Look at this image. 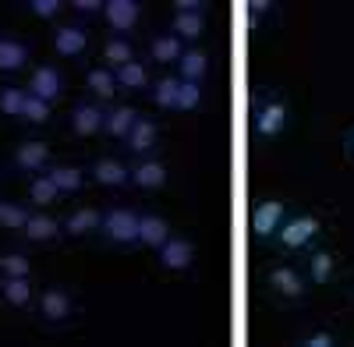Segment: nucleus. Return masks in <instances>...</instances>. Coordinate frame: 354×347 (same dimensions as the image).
<instances>
[{
	"mask_svg": "<svg viewBox=\"0 0 354 347\" xmlns=\"http://www.w3.org/2000/svg\"><path fill=\"white\" fill-rule=\"evenodd\" d=\"M290 118H294L290 100L280 89H273V85H259L252 96V135L266 142V146H273L277 138L287 135Z\"/></svg>",
	"mask_w": 354,
	"mask_h": 347,
	"instance_id": "f257e3e1",
	"label": "nucleus"
},
{
	"mask_svg": "<svg viewBox=\"0 0 354 347\" xmlns=\"http://www.w3.org/2000/svg\"><path fill=\"white\" fill-rule=\"evenodd\" d=\"M322 234H326V223H322V216L315 209H298V213L290 209L287 220L280 223V230L273 234L270 248L277 255H301L312 245H319Z\"/></svg>",
	"mask_w": 354,
	"mask_h": 347,
	"instance_id": "f03ea898",
	"label": "nucleus"
},
{
	"mask_svg": "<svg viewBox=\"0 0 354 347\" xmlns=\"http://www.w3.org/2000/svg\"><path fill=\"white\" fill-rule=\"evenodd\" d=\"M262 291L277 305H301L312 291V283L298 263H277L262 273Z\"/></svg>",
	"mask_w": 354,
	"mask_h": 347,
	"instance_id": "7ed1b4c3",
	"label": "nucleus"
},
{
	"mask_svg": "<svg viewBox=\"0 0 354 347\" xmlns=\"http://www.w3.org/2000/svg\"><path fill=\"white\" fill-rule=\"evenodd\" d=\"M96 238L110 248H138V209L131 206H110L103 209V220H100V230Z\"/></svg>",
	"mask_w": 354,
	"mask_h": 347,
	"instance_id": "20e7f679",
	"label": "nucleus"
},
{
	"mask_svg": "<svg viewBox=\"0 0 354 347\" xmlns=\"http://www.w3.org/2000/svg\"><path fill=\"white\" fill-rule=\"evenodd\" d=\"M290 213V198L283 195H262L252 206V241L255 245H270L273 234L280 230V223Z\"/></svg>",
	"mask_w": 354,
	"mask_h": 347,
	"instance_id": "39448f33",
	"label": "nucleus"
},
{
	"mask_svg": "<svg viewBox=\"0 0 354 347\" xmlns=\"http://www.w3.org/2000/svg\"><path fill=\"white\" fill-rule=\"evenodd\" d=\"M36 315L39 323L50 330H64L75 315H78V301L68 287H46V291L36 298Z\"/></svg>",
	"mask_w": 354,
	"mask_h": 347,
	"instance_id": "423d86ee",
	"label": "nucleus"
},
{
	"mask_svg": "<svg viewBox=\"0 0 354 347\" xmlns=\"http://www.w3.org/2000/svg\"><path fill=\"white\" fill-rule=\"evenodd\" d=\"M301 270L312 287H330L340 276V255L326 245H312L308 252H301Z\"/></svg>",
	"mask_w": 354,
	"mask_h": 347,
	"instance_id": "0eeeda50",
	"label": "nucleus"
},
{
	"mask_svg": "<svg viewBox=\"0 0 354 347\" xmlns=\"http://www.w3.org/2000/svg\"><path fill=\"white\" fill-rule=\"evenodd\" d=\"M195 241L192 238H185V234H170L160 248H156V266L163 270V273H170V276H181V273H188L192 266H195Z\"/></svg>",
	"mask_w": 354,
	"mask_h": 347,
	"instance_id": "6e6552de",
	"label": "nucleus"
},
{
	"mask_svg": "<svg viewBox=\"0 0 354 347\" xmlns=\"http://www.w3.org/2000/svg\"><path fill=\"white\" fill-rule=\"evenodd\" d=\"M88 43H93V32H88V25L82 21H57L53 32H50V46L57 57H68V61H78L85 57Z\"/></svg>",
	"mask_w": 354,
	"mask_h": 347,
	"instance_id": "1a4fd4ad",
	"label": "nucleus"
},
{
	"mask_svg": "<svg viewBox=\"0 0 354 347\" xmlns=\"http://www.w3.org/2000/svg\"><path fill=\"white\" fill-rule=\"evenodd\" d=\"M145 8L142 0H106L103 4V21L110 25V36H131L142 25Z\"/></svg>",
	"mask_w": 354,
	"mask_h": 347,
	"instance_id": "9d476101",
	"label": "nucleus"
},
{
	"mask_svg": "<svg viewBox=\"0 0 354 347\" xmlns=\"http://www.w3.org/2000/svg\"><path fill=\"white\" fill-rule=\"evenodd\" d=\"M167 181H170V163L163 160V156H138L135 163H131V188L135 191H160V188H167Z\"/></svg>",
	"mask_w": 354,
	"mask_h": 347,
	"instance_id": "9b49d317",
	"label": "nucleus"
},
{
	"mask_svg": "<svg viewBox=\"0 0 354 347\" xmlns=\"http://www.w3.org/2000/svg\"><path fill=\"white\" fill-rule=\"evenodd\" d=\"M25 93H32V96H39V100H46V103L53 106V103L64 100L68 78H64V71H57V64H36L32 75H28Z\"/></svg>",
	"mask_w": 354,
	"mask_h": 347,
	"instance_id": "f8f14e48",
	"label": "nucleus"
},
{
	"mask_svg": "<svg viewBox=\"0 0 354 347\" xmlns=\"http://www.w3.org/2000/svg\"><path fill=\"white\" fill-rule=\"evenodd\" d=\"M88 181L106 191L131 188V163H124L121 156H96L93 167H88Z\"/></svg>",
	"mask_w": 354,
	"mask_h": 347,
	"instance_id": "ddd939ff",
	"label": "nucleus"
},
{
	"mask_svg": "<svg viewBox=\"0 0 354 347\" xmlns=\"http://www.w3.org/2000/svg\"><path fill=\"white\" fill-rule=\"evenodd\" d=\"M103 113H106V103L88 96V100H78L71 106L68 124H71V131L78 138H96V135H103Z\"/></svg>",
	"mask_w": 354,
	"mask_h": 347,
	"instance_id": "4468645a",
	"label": "nucleus"
},
{
	"mask_svg": "<svg viewBox=\"0 0 354 347\" xmlns=\"http://www.w3.org/2000/svg\"><path fill=\"white\" fill-rule=\"evenodd\" d=\"M138 118H142V110H138L135 103L113 100V103H106V113H103V135H106L110 142H124Z\"/></svg>",
	"mask_w": 354,
	"mask_h": 347,
	"instance_id": "2eb2a0df",
	"label": "nucleus"
},
{
	"mask_svg": "<svg viewBox=\"0 0 354 347\" xmlns=\"http://www.w3.org/2000/svg\"><path fill=\"white\" fill-rule=\"evenodd\" d=\"M11 163H15V170L18 174H43L50 163H53V153H50V146L43 138H25V142H18L15 146V156H11Z\"/></svg>",
	"mask_w": 354,
	"mask_h": 347,
	"instance_id": "dca6fc26",
	"label": "nucleus"
},
{
	"mask_svg": "<svg viewBox=\"0 0 354 347\" xmlns=\"http://www.w3.org/2000/svg\"><path fill=\"white\" fill-rule=\"evenodd\" d=\"M124 149L135 160L138 156H153L160 149V121L149 118V113H142V118L135 121V128L128 131V138H124Z\"/></svg>",
	"mask_w": 354,
	"mask_h": 347,
	"instance_id": "f3484780",
	"label": "nucleus"
},
{
	"mask_svg": "<svg viewBox=\"0 0 354 347\" xmlns=\"http://www.w3.org/2000/svg\"><path fill=\"white\" fill-rule=\"evenodd\" d=\"M174 75L181 78V82H195V85H205L213 75V53L205 50V46H185L181 53V61H177Z\"/></svg>",
	"mask_w": 354,
	"mask_h": 347,
	"instance_id": "a211bd4d",
	"label": "nucleus"
},
{
	"mask_svg": "<svg viewBox=\"0 0 354 347\" xmlns=\"http://www.w3.org/2000/svg\"><path fill=\"white\" fill-rule=\"evenodd\" d=\"M113 78H117V93H124V96H145V93H149V85H153V64L135 57V61H128L124 68H117Z\"/></svg>",
	"mask_w": 354,
	"mask_h": 347,
	"instance_id": "6ab92c4d",
	"label": "nucleus"
},
{
	"mask_svg": "<svg viewBox=\"0 0 354 347\" xmlns=\"http://www.w3.org/2000/svg\"><path fill=\"white\" fill-rule=\"evenodd\" d=\"M181 53H185V43H181V39H177V36L170 32V28H167V32L149 36V46H145V61L156 64V68L174 71V68H177V61H181Z\"/></svg>",
	"mask_w": 354,
	"mask_h": 347,
	"instance_id": "aec40b11",
	"label": "nucleus"
},
{
	"mask_svg": "<svg viewBox=\"0 0 354 347\" xmlns=\"http://www.w3.org/2000/svg\"><path fill=\"white\" fill-rule=\"evenodd\" d=\"M170 234H174V227H170V220L163 213H156V209H142L138 213V248L156 252Z\"/></svg>",
	"mask_w": 354,
	"mask_h": 347,
	"instance_id": "412c9836",
	"label": "nucleus"
},
{
	"mask_svg": "<svg viewBox=\"0 0 354 347\" xmlns=\"http://www.w3.org/2000/svg\"><path fill=\"white\" fill-rule=\"evenodd\" d=\"M43 174L53 181V188L61 191V198H71V195H78L88 185V170L78 167V163H50Z\"/></svg>",
	"mask_w": 354,
	"mask_h": 347,
	"instance_id": "4be33fe9",
	"label": "nucleus"
},
{
	"mask_svg": "<svg viewBox=\"0 0 354 347\" xmlns=\"http://www.w3.org/2000/svg\"><path fill=\"white\" fill-rule=\"evenodd\" d=\"M0 301L15 312H28L36 305V287L32 276H0Z\"/></svg>",
	"mask_w": 354,
	"mask_h": 347,
	"instance_id": "5701e85b",
	"label": "nucleus"
},
{
	"mask_svg": "<svg viewBox=\"0 0 354 347\" xmlns=\"http://www.w3.org/2000/svg\"><path fill=\"white\" fill-rule=\"evenodd\" d=\"M100 220H103V209H96V206H75V209L61 220L64 238H75V241H82V238H96Z\"/></svg>",
	"mask_w": 354,
	"mask_h": 347,
	"instance_id": "b1692460",
	"label": "nucleus"
},
{
	"mask_svg": "<svg viewBox=\"0 0 354 347\" xmlns=\"http://www.w3.org/2000/svg\"><path fill=\"white\" fill-rule=\"evenodd\" d=\"M18 234H21L28 245H53V241L64 238V227H61V220L50 216V213H32Z\"/></svg>",
	"mask_w": 354,
	"mask_h": 347,
	"instance_id": "393cba45",
	"label": "nucleus"
},
{
	"mask_svg": "<svg viewBox=\"0 0 354 347\" xmlns=\"http://www.w3.org/2000/svg\"><path fill=\"white\" fill-rule=\"evenodd\" d=\"M205 28H209V15H170V32L185 46H202Z\"/></svg>",
	"mask_w": 354,
	"mask_h": 347,
	"instance_id": "a878e982",
	"label": "nucleus"
},
{
	"mask_svg": "<svg viewBox=\"0 0 354 347\" xmlns=\"http://www.w3.org/2000/svg\"><path fill=\"white\" fill-rule=\"evenodd\" d=\"M135 43H131V36H106L103 39V46H100V64L103 68H110V71H117V68H124L128 61H135Z\"/></svg>",
	"mask_w": 354,
	"mask_h": 347,
	"instance_id": "bb28decb",
	"label": "nucleus"
},
{
	"mask_svg": "<svg viewBox=\"0 0 354 347\" xmlns=\"http://www.w3.org/2000/svg\"><path fill=\"white\" fill-rule=\"evenodd\" d=\"M177 89H181V78H177L174 71H163V75H156L153 78V85H149V103L160 110V113H174V103H177Z\"/></svg>",
	"mask_w": 354,
	"mask_h": 347,
	"instance_id": "cd10ccee",
	"label": "nucleus"
},
{
	"mask_svg": "<svg viewBox=\"0 0 354 347\" xmlns=\"http://www.w3.org/2000/svg\"><path fill=\"white\" fill-rule=\"evenodd\" d=\"M25 64H28V43L11 32H0V75H15Z\"/></svg>",
	"mask_w": 354,
	"mask_h": 347,
	"instance_id": "c85d7f7f",
	"label": "nucleus"
},
{
	"mask_svg": "<svg viewBox=\"0 0 354 347\" xmlns=\"http://www.w3.org/2000/svg\"><path fill=\"white\" fill-rule=\"evenodd\" d=\"M85 89L93 93V100H100V103H113L117 96V78H113V71L110 68H103V64H93V68H85Z\"/></svg>",
	"mask_w": 354,
	"mask_h": 347,
	"instance_id": "c756f323",
	"label": "nucleus"
},
{
	"mask_svg": "<svg viewBox=\"0 0 354 347\" xmlns=\"http://www.w3.org/2000/svg\"><path fill=\"white\" fill-rule=\"evenodd\" d=\"M25 198H28V206H36V209H50L61 202V191L53 188V181L46 174H32V178L25 181Z\"/></svg>",
	"mask_w": 354,
	"mask_h": 347,
	"instance_id": "7c9ffc66",
	"label": "nucleus"
},
{
	"mask_svg": "<svg viewBox=\"0 0 354 347\" xmlns=\"http://www.w3.org/2000/svg\"><path fill=\"white\" fill-rule=\"evenodd\" d=\"M337 344H340V333L326 323L305 326L298 337H294V347H337Z\"/></svg>",
	"mask_w": 354,
	"mask_h": 347,
	"instance_id": "2f4dec72",
	"label": "nucleus"
},
{
	"mask_svg": "<svg viewBox=\"0 0 354 347\" xmlns=\"http://www.w3.org/2000/svg\"><path fill=\"white\" fill-rule=\"evenodd\" d=\"M277 15H280L277 0H248V4H245V18H248V28H252V32L266 28V25H270Z\"/></svg>",
	"mask_w": 354,
	"mask_h": 347,
	"instance_id": "473e14b6",
	"label": "nucleus"
},
{
	"mask_svg": "<svg viewBox=\"0 0 354 347\" xmlns=\"http://www.w3.org/2000/svg\"><path fill=\"white\" fill-rule=\"evenodd\" d=\"M50 118H53V106H50L46 100L32 96V93H25L21 121H25V124H32V128H46V124H50Z\"/></svg>",
	"mask_w": 354,
	"mask_h": 347,
	"instance_id": "72a5a7b5",
	"label": "nucleus"
},
{
	"mask_svg": "<svg viewBox=\"0 0 354 347\" xmlns=\"http://www.w3.org/2000/svg\"><path fill=\"white\" fill-rule=\"evenodd\" d=\"M202 103H205V85L181 82V89H177V103H174V113H195V110H202Z\"/></svg>",
	"mask_w": 354,
	"mask_h": 347,
	"instance_id": "f704fd0d",
	"label": "nucleus"
},
{
	"mask_svg": "<svg viewBox=\"0 0 354 347\" xmlns=\"http://www.w3.org/2000/svg\"><path fill=\"white\" fill-rule=\"evenodd\" d=\"M32 216L25 202H0V230H21Z\"/></svg>",
	"mask_w": 354,
	"mask_h": 347,
	"instance_id": "c9c22d12",
	"label": "nucleus"
},
{
	"mask_svg": "<svg viewBox=\"0 0 354 347\" xmlns=\"http://www.w3.org/2000/svg\"><path fill=\"white\" fill-rule=\"evenodd\" d=\"M0 276H32V259L25 252H0Z\"/></svg>",
	"mask_w": 354,
	"mask_h": 347,
	"instance_id": "e433bc0d",
	"label": "nucleus"
},
{
	"mask_svg": "<svg viewBox=\"0 0 354 347\" xmlns=\"http://www.w3.org/2000/svg\"><path fill=\"white\" fill-rule=\"evenodd\" d=\"M21 106H25V89L21 85H0V113L21 121Z\"/></svg>",
	"mask_w": 354,
	"mask_h": 347,
	"instance_id": "4c0bfd02",
	"label": "nucleus"
},
{
	"mask_svg": "<svg viewBox=\"0 0 354 347\" xmlns=\"http://www.w3.org/2000/svg\"><path fill=\"white\" fill-rule=\"evenodd\" d=\"M25 11L32 18H39V21H57L61 11H64V4H61V0H28Z\"/></svg>",
	"mask_w": 354,
	"mask_h": 347,
	"instance_id": "58836bf2",
	"label": "nucleus"
},
{
	"mask_svg": "<svg viewBox=\"0 0 354 347\" xmlns=\"http://www.w3.org/2000/svg\"><path fill=\"white\" fill-rule=\"evenodd\" d=\"M103 4H106V0H71V11L85 25V21H93V18H103Z\"/></svg>",
	"mask_w": 354,
	"mask_h": 347,
	"instance_id": "ea45409f",
	"label": "nucleus"
},
{
	"mask_svg": "<svg viewBox=\"0 0 354 347\" xmlns=\"http://www.w3.org/2000/svg\"><path fill=\"white\" fill-rule=\"evenodd\" d=\"M177 15H209V4L205 0H174Z\"/></svg>",
	"mask_w": 354,
	"mask_h": 347,
	"instance_id": "a19ab883",
	"label": "nucleus"
},
{
	"mask_svg": "<svg viewBox=\"0 0 354 347\" xmlns=\"http://www.w3.org/2000/svg\"><path fill=\"white\" fill-rule=\"evenodd\" d=\"M344 153H347V160L354 163V124H351L347 135H344Z\"/></svg>",
	"mask_w": 354,
	"mask_h": 347,
	"instance_id": "79ce46f5",
	"label": "nucleus"
},
{
	"mask_svg": "<svg viewBox=\"0 0 354 347\" xmlns=\"http://www.w3.org/2000/svg\"><path fill=\"white\" fill-rule=\"evenodd\" d=\"M351 294H354V283H351Z\"/></svg>",
	"mask_w": 354,
	"mask_h": 347,
	"instance_id": "37998d69",
	"label": "nucleus"
}]
</instances>
